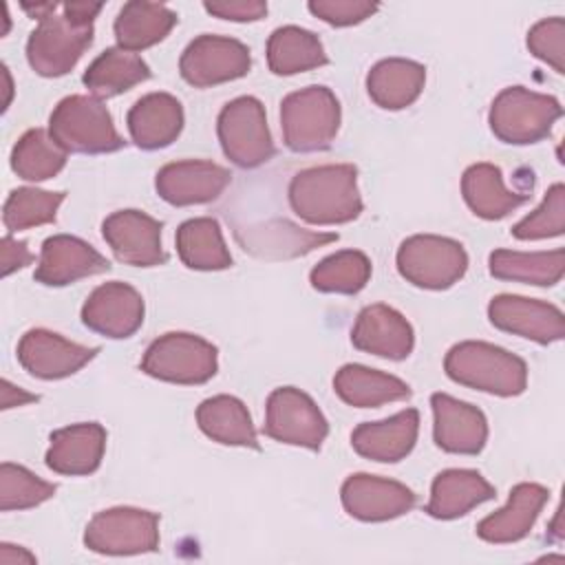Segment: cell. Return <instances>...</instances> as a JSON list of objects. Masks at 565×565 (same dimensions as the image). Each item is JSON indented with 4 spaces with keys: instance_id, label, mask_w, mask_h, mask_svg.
<instances>
[{
    "instance_id": "44",
    "label": "cell",
    "mask_w": 565,
    "mask_h": 565,
    "mask_svg": "<svg viewBox=\"0 0 565 565\" xmlns=\"http://www.w3.org/2000/svg\"><path fill=\"white\" fill-rule=\"evenodd\" d=\"M203 9L221 20L232 22H256L267 13V4L260 0H212L203 2Z\"/></svg>"
},
{
    "instance_id": "37",
    "label": "cell",
    "mask_w": 565,
    "mask_h": 565,
    "mask_svg": "<svg viewBox=\"0 0 565 565\" xmlns=\"http://www.w3.org/2000/svg\"><path fill=\"white\" fill-rule=\"evenodd\" d=\"M66 166V150L42 130H26L11 150V168L24 181H44L55 177Z\"/></svg>"
},
{
    "instance_id": "30",
    "label": "cell",
    "mask_w": 565,
    "mask_h": 565,
    "mask_svg": "<svg viewBox=\"0 0 565 565\" xmlns=\"http://www.w3.org/2000/svg\"><path fill=\"white\" fill-rule=\"evenodd\" d=\"M333 391L355 408H373L411 397V386L404 380L364 364H344L333 377Z\"/></svg>"
},
{
    "instance_id": "42",
    "label": "cell",
    "mask_w": 565,
    "mask_h": 565,
    "mask_svg": "<svg viewBox=\"0 0 565 565\" xmlns=\"http://www.w3.org/2000/svg\"><path fill=\"white\" fill-rule=\"evenodd\" d=\"M527 49L556 73H565V20L547 18L536 22L527 31Z\"/></svg>"
},
{
    "instance_id": "39",
    "label": "cell",
    "mask_w": 565,
    "mask_h": 565,
    "mask_svg": "<svg viewBox=\"0 0 565 565\" xmlns=\"http://www.w3.org/2000/svg\"><path fill=\"white\" fill-rule=\"evenodd\" d=\"M64 199H66V192H46L38 188L11 190L2 207V223L9 232H20L35 225L53 223L57 207Z\"/></svg>"
},
{
    "instance_id": "19",
    "label": "cell",
    "mask_w": 565,
    "mask_h": 565,
    "mask_svg": "<svg viewBox=\"0 0 565 565\" xmlns=\"http://www.w3.org/2000/svg\"><path fill=\"white\" fill-rule=\"evenodd\" d=\"M108 269L110 263L93 245L71 234H55L42 243L33 278L46 287H64Z\"/></svg>"
},
{
    "instance_id": "16",
    "label": "cell",
    "mask_w": 565,
    "mask_h": 565,
    "mask_svg": "<svg viewBox=\"0 0 565 565\" xmlns=\"http://www.w3.org/2000/svg\"><path fill=\"white\" fill-rule=\"evenodd\" d=\"M97 347H84L53 333L49 329H31L18 342V362L22 369L40 380H62L88 364Z\"/></svg>"
},
{
    "instance_id": "4",
    "label": "cell",
    "mask_w": 565,
    "mask_h": 565,
    "mask_svg": "<svg viewBox=\"0 0 565 565\" xmlns=\"http://www.w3.org/2000/svg\"><path fill=\"white\" fill-rule=\"evenodd\" d=\"M280 128L294 152L327 150L340 128V104L327 86L289 93L280 104Z\"/></svg>"
},
{
    "instance_id": "27",
    "label": "cell",
    "mask_w": 565,
    "mask_h": 565,
    "mask_svg": "<svg viewBox=\"0 0 565 565\" xmlns=\"http://www.w3.org/2000/svg\"><path fill=\"white\" fill-rule=\"evenodd\" d=\"M490 499H494V488L477 470L448 468L433 479L426 512L433 519L450 521L468 514L472 508Z\"/></svg>"
},
{
    "instance_id": "26",
    "label": "cell",
    "mask_w": 565,
    "mask_h": 565,
    "mask_svg": "<svg viewBox=\"0 0 565 565\" xmlns=\"http://www.w3.org/2000/svg\"><path fill=\"white\" fill-rule=\"evenodd\" d=\"M128 132L141 150L170 146L183 128L181 102L170 93H148L128 110Z\"/></svg>"
},
{
    "instance_id": "46",
    "label": "cell",
    "mask_w": 565,
    "mask_h": 565,
    "mask_svg": "<svg viewBox=\"0 0 565 565\" xmlns=\"http://www.w3.org/2000/svg\"><path fill=\"white\" fill-rule=\"evenodd\" d=\"M102 2H64L62 4V13L77 20V22H84V24H93V20L97 18V13L102 11Z\"/></svg>"
},
{
    "instance_id": "3",
    "label": "cell",
    "mask_w": 565,
    "mask_h": 565,
    "mask_svg": "<svg viewBox=\"0 0 565 565\" xmlns=\"http://www.w3.org/2000/svg\"><path fill=\"white\" fill-rule=\"evenodd\" d=\"M49 135L66 152L104 154L124 148L110 113L90 95L64 97L49 117Z\"/></svg>"
},
{
    "instance_id": "5",
    "label": "cell",
    "mask_w": 565,
    "mask_h": 565,
    "mask_svg": "<svg viewBox=\"0 0 565 565\" xmlns=\"http://www.w3.org/2000/svg\"><path fill=\"white\" fill-rule=\"evenodd\" d=\"M563 117V106L556 97L527 90L523 86L503 88L488 113L490 130L503 143L525 146L545 139L556 119Z\"/></svg>"
},
{
    "instance_id": "40",
    "label": "cell",
    "mask_w": 565,
    "mask_h": 565,
    "mask_svg": "<svg viewBox=\"0 0 565 565\" xmlns=\"http://www.w3.org/2000/svg\"><path fill=\"white\" fill-rule=\"evenodd\" d=\"M55 486L40 479L24 466L4 461L0 466V510H29L55 494Z\"/></svg>"
},
{
    "instance_id": "47",
    "label": "cell",
    "mask_w": 565,
    "mask_h": 565,
    "mask_svg": "<svg viewBox=\"0 0 565 565\" xmlns=\"http://www.w3.org/2000/svg\"><path fill=\"white\" fill-rule=\"evenodd\" d=\"M26 402H38V395L26 393L22 388H15L9 380H2V408H13V406H22Z\"/></svg>"
},
{
    "instance_id": "38",
    "label": "cell",
    "mask_w": 565,
    "mask_h": 565,
    "mask_svg": "<svg viewBox=\"0 0 565 565\" xmlns=\"http://www.w3.org/2000/svg\"><path fill=\"white\" fill-rule=\"evenodd\" d=\"M371 278V260L364 252L342 249L322 258L309 274L313 289L322 294H358Z\"/></svg>"
},
{
    "instance_id": "22",
    "label": "cell",
    "mask_w": 565,
    "mask_h": 565,
    "mask_svg": "<svg viewBox=\"0 0 565 565\" xmlns=\"http://www.w3.org/2000/svg\"><path fill=\"white\" fill-rule=\"evenodd\" d=\"M351 342L364 353L386 360H404L411 355L415 333L411 322L388 305H369L358 313Z\"/></svg>"
},
{
    "instance_id": "45",
    "label": "cell",
    "mask_w": 565,
    "mask_h": 565,
    "mask_svg": "<svg viewBox=\"0 0 565 565\" xmlns=\"http://www.w3.org/2000/svg\"><path fill=\"white\" fill-rule=\"evenodd\" d=\"M2 276L13 274L15 269H22L24 265H29L33 260V254L29 252L24 241H15L9 234L2 236Z\"/></svg>"
},
{
    "instance_id": "21",
    "label": "cell",
    "mask_w": 565,
    "mask_h": 565,
    "mask_svg": "<svg viewBox=\"0 0 565 565\" xmlns=\"http://www.w3.org/2000/svg\"><path fill=\"white\" fill-rule=\"evenodd\" d=\"M241 247L265 260H285L313 252L316 247L338 241L335 232H309L289 221H267L234 230Z\"/></svg>"
},
{
    "instance_id": "7",
    "label": "cell",
    "mask_w": 565,
    "mask_h": 565,
    "mask_svg": "<svg viewBox=\"0 0 565 565\" xmlns=\"http://www.w3.org/2000/svg\"><path fill=\"white\" fill-rule=\"evenodd\" d=\"M395 260L402 278L435 291L452 287L468 269V254L461 243L437 234L408 236L399 245Z\"/></svg>"
},
{
    "instance_id": "14",
    "label": "cell",
    "mask_w": 565,
    "mask_h": 565,
    "mask_svg": "<svg viewBox=\"0 0 565 565\" xmlns=\"http://www.w3.org/2000/svg\"><path fill=\"white\" fill-rule=\"evenodd\" d=\"M488 318L497 329L539 344H550L565 338L563 311L536 298L499 294L488 305Z\"/></svg>"
},
{
    "instance_id": "20",
    "label": "cell",
    "mask_w": 565,
    "mask_h": 565,
    "mask_svg": "<svg viewBox=\"0 0 565 565\" xmlns=\"http://www.w3.org/2000/svg\"><path fill=\"white\" fill-rule=\"evenodd\" d=\"M433 439L435 444L452 455H477L483 450L488 439L486 415L452 395L433 393Z\"/></svg>"
},
{
    "instance_id": "18",
    "label": "cell",
    "mask_w": 565,
    "mask_h": 565,
    "mask_svg": "<svg viewBox=\"0 0 565 565\" xmlns=\"http://www.w3.org/2000/svg\"><path fill=\"white\" fill-rule=\"evenodd\" d=\"M232 174L227 168L212 163V161H199V159H185L166 163L154 179L159 196L177 207L196 205V203H210L221 196V192L230 185Z\"/></svg>"
},
{
    "instance_id": "29",
    "label": "cell",
    "mask_w": 565,
    "mask_h": 565,
    "mask_svg": "<svg viewBox=\"0 0 565 565\" xmlns=\"http://www.w3.org/2000/svg\"><path fill=\"white\" fill-rule=\"evenodd\" d=\"M426 68L406 57H388L377 62L366 75L369 97L386 110L411 106L424 90Z\"/></svg>"
},
{
    "instance_id": "10",
    "label": "cell",
    "mask_w": 565,
    "mask_h": 565,
    "mask_svg": "<svg viewBox=\"0 0 565 565\" xmlns=\"http://www.w3.org/2000/svg\"><path fill=\"white\" fill-rule=\"evenodd\" d=\"M93 42V24L77 22L68 15L49 13L38 20L26 42L29 66L42 77L66 75Z\"/></svg>"
},
{
    "instance_id": "15",
    "label": "cell",
    "mask_w": 565,
    "mask_h": 565,
    "mask_svg": "<svg viewBox=\"0 0 565 565\" xmlns=\"http://www.w3.org/2000/svg\"><path fill=\"white\" fill-rule=\"evenodd\" d=\"M161 221L139 210H119L104 218L102 234L117 260L132 267H154L166 263L161 247Z\"/></svg>"
},
{
    "instance_id": "25",
    "label": "cell",
    "mask_w": 565,
    "mask_h": 565,
    "mask_svg": "<svg viewBox=\"0 0 565 565\" xmlns=\"http://www.w3.org/2000/svg\"><path fill=\"white\" fill-rule=\"evenodd\" d=\"M550 492L541 483H516L508 503L477 523V536L488 543H514L530 534Z\"/></svg>"
},
{
    "instance_id": "2",
    "label": "cell",
    "mask_w": 565,
    "mask_h": 565,
    "mask_svg": "<svg viewBox=\"0 0 565 565\" xmlns=\"http://www.w3.org/2000/svg\"><path fill=\"white\" fill-rule=\"evenodd\" d=\"M444 369L452 382L499 397L521 395L527 386L525 362L519 355L481 340L455 344L446 353Z\"/></svg>"
},
{
    "instance_id": "31",
    "label": "cell",
    "mask_w": 565,
    "mask_h": 565,
    "mask_svg": "<svg viewBox=\"0 0 565 565\" xmlns=\"http://www.w3.org/2000/svg\"><path fill=\"white\" fill-rule=\"evenodd\" d=\"M196 424L212 441L258 450V437L247 406L232 395H214L199 404Z\"/></svg>"
},
{
    "instance_id": "41",
    "label": "cell",
    "mask_w": 565,
    "mask_h": 565,
    "mask_svg": "<svg viewBox=\"0 0 565 565\" xmlns=\"http://www.w3.org/2000/svg\"><path fill=\"white\" fill-rule=\"evenodd\" d=\"M565 232V188L563 183H554L543 203L521 218L512 227V236L519 241H541L561 236Z\"/></svg>"
},
{
    "instance_id": "13",
    "label": "cell",
    "mask_w": 565,
    "mask_h": 565,
    "mask_svg": "<svg viewBox=\"0 0 565 565\" xmlns=\"http://www.w3.org/2000/svg\"><path fill=\"white\" fill-rule=\"evenodd\" d=\"M340 499L349 516L366 523L397 519L417 503L415 492L404 483L366 472L347 477L340 488Z\"/></svg>"
},
{
    "instance_id": "48",
    "label": "cell",
    "mask_w": 565,
    "mask_h": 565,
    "mask_svg": "<svg viewBox=\"0 0 565 565\" xmlns=\"http://www.w3.org/2000/svg\"><path fill=\"white\" fill-rule=\"evenodd\" d=\"M15 545H11V543H2V552H0V561L4 563V565H13V563H35V556L33 554H29L26 550H22V547H18V552L13 550Z\"/></svg>"
},
{
    "instance_id": "35",
    "label": "cell",
    "mask_w": 565,
    "mask_h": 565,
    "mask_svg": "<svg viewBox=\"0 0 565 565\" xmlns=\"http://www.w3.org/2000/svg\"><path fill=\"white\" fill-rule=\"evenodd\" d=\"M490 274L499 280L552 287L565 274V252L561 247L552 252L494 249L490 254Z\"/></svg>"
},
{
    "instance_id": "34",
    "label": "cell",
    "mask_w": 565,
    "mask_h": 565,
    "mask_svg": "<svg viewBox=\"0 0 565 565\" xmlns=\"http://www.w3.org/2000/svg\"><path fill=\"white\" fill-rule=\"evenodd\" d=\"M327 53L316 33L300 26H280L267 40V64L274 75H296L324 66Z\"/></svg>"
},
{
    "instance_id": "6",
    "label": "cell",
    "mask_w": 565,
    "mask_h": 565,
    "mask_svg": "<svg viewBox=\"0 0 565 565\" xmlns=\"http://www.w3.org/2000/svg\"><path fill=\"white\" fill-rule=\"evenodd\" d=\"M218 369L216 347L201 335L172 331L157 338L141 358V371L170 384H205Z\"/></svg>"
},
{
    "instance_id": "23",
    "label": "cell",
    "mask_w": 565,
    "mask_h": 565,
    "mask_svg": "<svg viewBox=\"0 0 565 565\" xmlns=\"http://www.w3.org/2000/svg\"><path fill=\"white\" fill-rule=\"evenodd\" d=\"M106 450V430L97 422L64 426L51 433L46 466L57 475L82 477L99 468Z\"/></svg>"
},
{
    "instance_id": "43",
    "label": "cell",
    "mask_w": 565,
    "mask_h": 565,
    "mask_svg": "<svg viewBox=\"0 0 565 565\" xmlns=\"http://www.w3.org/2000/svg\"><path fill=\"white\" fill-rule=\"evenodd\" d=\"M309 11L331 26H351L371 18L380 4L364 0H311Z\"/></svg>"
},
{
    "instance_id": "33",
    "label": "cell",
    "mask_w": 565,
    "mask_h": 565,
    "mask_svg": "<svg viewBox=\"0 0 565 565\" xmlns=\"http://www.w3.org/2000/svg\"><path fill=\"white\" fill-rule=\"evenodd\" d=\"M177 252L185 267L199 271H218L232 265L230 249L216 218L199 216L179 225Z\"/></svg>"
},
{
    "instance_id": "8",
    "label": "cell",
    "mask_w": 565,
    "mask_h": 565,
    "mask_svg": "<svg viewBox=\"0 0 565 565\" xmlns=\"http://www.w3.org/2000/svg\"><path fill=\"white\" fill-rule=\"evenodd\" d=\"M216 132L225 157L238 168H258L276 152L265 106L256 97L243 95L227 102L218 113Z\"/></svg>"
},
{
    "instance_id": "9",
    "label": "cell",
    "mask_w": 565,
    "mask_h": 565,
    "mask_svg": "<svg viewBox=\"0 0 565 565\" xmlns=\"http://www.w3.org/2000/svg\"><path fill=\"white\" fill-rule=\"evenodd\" d=\"M84 545L108 556L154 552L159 547V514L128 505L102 510L88 521Z\"/></svg>"
},
{
    "instance_id": "24",
    "label": "cell",
    "mask_w": 565,
    "mask_h": 565,
    "mask_svg": "<svg viewBox=\"0 0 565 565\" xmlns=\"http://www.w3.org/2000/svg\"><path fill=\"white\" fill-rule=\"evenodd\" d=\"M419 413L404 408L382 422H364L351 433V446L358 455L380 461L395 463L404 459L417 441Z\"/></svg>"
},
{
    "instance_id": "1",
    "label": "cell",
    "mask_w": 565,
    "mask_h": 565,
    "mask_svg": "<svg viewBox=\"0 0 565 565\" xmlns=\"http://www.w3.org/2000/svg\"><path fill=\"white\" fill-rule=\"evenodd\" d=\"M289 205L311 225H340L358 218L362 199L355 166L335 163L296 172L289 183Z\"/></svg>"
},
{
    "instance_id": "28",
    "label": "cell",
    "mask_w": 565,
    "mask_h": 565,
    "mask_svg": "<svg viewBox=\"0 0 565 565\" xmlns=\"http://www.w3.org/2000/svg\"><path fill=\"white\" fill-rule=\"evenodd\" d=\"M532 190H510L503 183V174L494 163H475L461 177V194L468 207L486 218L499 221L512 210L523 205Z\"/></svg>"
},
{
    "instance_id": "11",
    "label": "cell",
    "mask_w": 565,
    "mask_h": 565,
    "mask_svg": "<svg viewBox=\"0 0 565 565\" xmlns=\"http://www.w3.org/2000/svg\"><path fill=\"white\" fill-rule=\"evenodd\" d=\"M263 430L280 444L318 450L329 433V424L307 393L282 386L267 397Z\"/></svg>"
},
{
    "instance_id": "17",
    "label": "cell",
    "mask_w": 565,
    "mask_h": 565,
    "mask_svg": "<svg viewBox=\"0 0 565 565\" xmlns=\"http://www.w3.org/2000/svg\"><path fill=\"white\" fill-rule=\"evenodd\" d=\"M82 322L90 331L113 340L130 338L143 322V298L126 282H104L86 298Z\"/></svg>"
},
{
    "instance_id": "32",
    "label": "cell",
    "mask_w": 565,
    "mask_h": 565,
    "mask_svg": "<svg viewBox=\"0 0 565 565\" xmlns=\"http://www.w3.org/2000/svg\"><path fill=\"white\" fill-rule=\"evenodd\" d=\"M177 24V13L166 4L132 0L115 18V38L124 51H143L161 42Z\"/></svg>"
},
{
    "instance_id": "36",
    "label": "cell",
    "mask_w": 565,
    "mask_h": 565,
    "mask_svg": "<svg viewBox=\"0 0 565 565\" xmlns=\"http://www.w3.org/2000/svg\"><path fill=\"white\" fill-rule=\"evenodd\" d=\"M146 79H150L148 64L137 53L119 46L106 49L97 55L82 77L84 86L97 97L121 95Z\"/></svg>"
},
{
    "instance_id": "12",
    "label": "cell",
    "mask_w": 565,
    "mask_h": 565,
    "mask_svg": "<svg viewBox=\"0 0 565 565\" xmlns=\"http://www.w3.org/2000/svg\"><path fill=\"white\" fill-rule=\"evenodd\" d=\"M249 49L243 42L210 33L194 38L179 60L181 77L196 88H207L245 77L249 73Z\"/></svg>"
}]
</instances>
